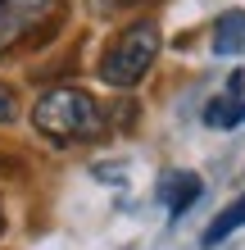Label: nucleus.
<instances>
[{
	"label": "nucleus",
	"instance_id": "8",
	"mask_svg": "<svg viewBox=\"0 0 245 250\" xmlns=\"http://www.w3.org/2000/svg\"><path fill=\"white\" fill-rule=\"evenodd\" d=\"M91 5V14H100V19H113V14H127L136 5H146V0H86Z\"/></svg>",
	"mask_w": 245,
	"mask_h": 250
},
{
	"label": "nucleus",
	"instance_id": "9",
	"mask_svg": "<svg viewBox=\"0 0 245 250\" xmlns=\"http://www.w3.org/2000/svg\"><path fill=\"white\" fill-rule=\"evenodd\" d=\"M14 119H19V100H14V91L0 82V123H14Z\"/></svg>",
	"mask_w": 245,
	"mask_h": 250
},
{
	"label": "nucleus",
	"instance_id": "3",
	"mask_svg": "<svg viewBox=\"0 0 245 250\" xmlns=\"http://www.w3.org/2000/svg\"><path fill=\"white\" fill-rule=\"evenodd\" d=\"M64 19V0H0V60Z\"/></svg>",
	"mask_w": 245,
	"mask_h": 250
},
{
	"label": "nucleus",
	"instance_id": "4",
	"mask_svg": "<svg viewBox=\"0 0 245 250\" xmlns=\"http://www.w3.org/2000/svg\"><path fill=\"white\" fill-rule=\"evenodd\" d=\"M159 196H164V205H168V214L177 218V214H186V209L195 205V196H200V178H195V173H168Z\"/></svg>",
	"mask_w": 245,
	"mask_h": 250
},
{
	"label": "nucleus",
	"instance_id": "10",
	"mask_svg": "<svg viewBox=\"0 0 245 250\" xmlns=\"http://www.w3.org/2000/svg\"><path fill=\"white\" fill-rule=\"evenodd\" d=\"M0 232H5V214H0Z\"/></svg>",
	"mask_w": 245,
	"mask_h": 250
},
{
	"label": "nucleus",
	"instance_id": "6",
	"mask_svg": "<svg viewBox=\"0 0 245 250\" xmlns=\"http://www.w3.org/2000/svg\"><path fill=\"white\" fill-rule=\"evenodd\" d=\"M205 123L209 127H241L245 123V100L241 96H218L205 105Z\"/></svg>",
	"mask_w": 245,
	"mask_h": 250
},
{
	"label": "nucleus",
	"instance_id": "7",
	"mask_svg": "<svg viewBox=\"0 0 245 250\" xmlns=\"http://www.w3.org/2000/svg\"><path fill=\"white\" fill-rule=\"evenodd\" d=\"M236 228H245V196H241V200H232V205H227V209H223V214L209 223V232H205V246H218L223 237H232Z\"/></svg>",
	"mask_w": 245,
	"mask_h": 250
},
{
	"label": "nucleus",
	"instance_id": "2",
	"mask_svg": "<svg viewBox=\"0 0 245 250\" xmlns=\"http://www.w3.org/2000/svg\"><path fill=\"white\" fill-rule=\"evenodd\" d=\"M154 55H159V23L141 19L132 27H123L118 37H113V46L105 50V60H100V78L109 86H136L141 78L150 73Z\"/></svg>",
	"mask_w": 245,
	"mask_h": 250
},
{
	"label": "nucleus",
	"instance_id": "5",
	"mask_svg": "<svg viewBox=\"0 0 245 250\" xmlns=\"http://www.w3.org/2000/svg\"><path fill=\"white\" fill-rule=\"evenodd\" d=\"M213 50L218 55H245V14H223L213 23Z\"/></svg>",
	"mask_w": 245,
	"mask_h": 250
},
{
	"label": "nucleus",
	"instance_id": "1",
	"mask_svg": "<svg viewBox=\"0 0 245 250\" xmlns=\"http://www.w3.org/2000/svg\"><path fill=\"white\" fill-rule=\"evenodd\" d=\"M32 123L41 137H50L55 146H73V141H95L105 132V109L95 105L91 91L77 86H55L32 105Z\"/></svg>",
	"mask_w": 245,
	"mask_h": 250
}]
</instances>
